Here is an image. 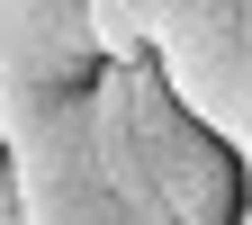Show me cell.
Here are the masks:
<instances>
[{
  "label": "cell",
  "mask_w": 252,
  "mask_h": 225,
  "mask_svg": "<svg viewBox=\"0 0 252 225\" xmlns=\"http://www.w3.org/2000/svg\"><path fill=\"white\" fill-rule=\"evenodd\" d=\"M90 99V153L135 225H234L243 153L171 90L162 63H108Z\"/></svg>",
  "instance_id": "obj_1"
},
{
  "label": "cell",
  "mask_w": 252,
  "mask_h": 225,
  "mask_svg": "<svg viewBox=\"0 0 252 225\" xmlns=\"http://www.w3.org/2000/svg\"><path fill=\"white\" fill-rule=\"evenodd\" d=\"M0 144L18 162V225H135L90 153V99L81 90H27L0 99Z\"/></svg>",
  "instance_id": "obj_2"
},
{
  "label": "cell",
  "mask_w": 252,
  "mask_h": 225,
  "mask_svg": "<svg viewBox=\"0 0 252 225\" xmlns=\"http://www.w3.org/2000/svg\"><path fill=\"white\" fill-rule=\"evenodd\" d=\"M153 63H162L171 90L252 162V0H189V18L153 45Z\"/></svg>",
  "instance_id": "obj_3"
},
{
  "label": "cell",
  "mask_w": 252,
  "mask_h": 225,
  "mask_svg": "<svg viewBox=\"0 0 252 225\" xmlns=\"http://www.w3.org/2000/svg\"><path fill=\"white\" fill-rule=\"evenodd\" d=\"M0 225H18V162H9V144H0Z\"/></svg>",
  "instance_id": "obj_4"
},
{
  "label": "cell",
  "mask_w": 252,
  "mask_h": 225,
  "mask_svg": "<svg viewBox=\"0 0 252 225\" xmlns=\"http://www.w3.org/2000/svg\"><path fill=\"white\" fill-rule=\"evenodd\" d=\"M234 225H252V189H243V216H234Z\"/></svg>",
  "instance_id": "obj_5"
}]
</instances>
